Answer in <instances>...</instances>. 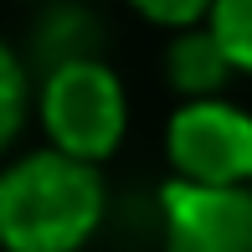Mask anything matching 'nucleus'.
Masks as SVG:
<instances>
[{
	"mask_svg": "<svg viewBox=\"0 0 252 252\" xmlns=\"http://www.w3.org/2000/svg\"><path fill=\"white\" fill-rule=\"evenodd\" d=\"M98 165L52 150H26L0 170V247L5 252H83L103 226Z\"/></svg>",
	"mask_w": 252,
	"mask_h": 252,
	"instance_id": "f257e3e1",
	"label": "nucleus"
},
{
	"mask_svg": "<svg viewBox=\"0 0 252 252\" xmlns=\"http://www.w3.org/2000/svg\"><path fill=\"white\" fill-rule=\"evenodd\" d=\"M36 113L47 129V144L83 159V165H103L124 144V129H129V98H124L119 72L83 52L62 57L41 77Z\"/></svg>",
	"mask_w": 252,
	"mask_h": 252,
	"instance_id": "f03ea898",
	"label": "nucleus"
},
{
	"mask_svg": "<svg viewBox=\"0 0 252 252\" xmlns=\"http://www.w3.org/2000/svg\"><path fill=\"white\" fill-rule=\"evenodd\" d=\"M26 113H31V72L0 41V150L16 144V134L26 129Z\"/></svg>",
	"mask_w": 252,
	"mask_h": 252,
	"instance_id": "423d86ee",
	"label": "nucleus"
},
{
	"mask_svg": "<svg viewBox=\"0 0 252 252\" xmlns=\"http://www.w3.org/2000/svg\"><path fill=\"white\" fill-rule=\"evenodd\" d=\"M165 155L180 186H252V113L226 98L180 103L165 124Z\"/></svg>",
	"mask_w": 252,
	"mask_h": 252,
	"instance_id": "7ed1b4c3",
	"label": "nucleus"
},
{
	"mask_svg": "<svg viewBox=\"0 0 252 252\" xmlns=\"http://www.w3.org/2000/svg\"><path fill=\"white\" fill-rule=\"evenodd\" d=\"M232 57H226L221 36L211 26H190V31H175L165 47V77L186 103L196 98H221L226 77H232Z\"/></svg>",
	"mask_w": 252,
	"mask_h": 252,
	"instance_id": "39448f33",
	"label": "nucleus"
},
{
	"mask_svg": "<svg viewBox=\"0 0 252 252\" xmlns=\"http://www.w3.org/2000/svg\"><path fill=\"white\" fill-rule=\"evenodd\" d=\"M165 252H252V186L206 190L170 180L159 196Z\"/></svg>",
	"mask_w": 252,
	"mask_h": 252,
	"instance_id": "20e7f679",
	"label": "nucleus"
},
{
	"mask_svg": "<svg viewBox=\"0 0 252 252\" xmlns=\"http://www.w3.org/2000/svg\"><path fill=\"white\" fill-rule=\"evenodd\" d=\"M144 21L155 26H170V31H190V26H206L211 21V5L216 0H129Z\"/></svg>",
	"mask_w": 252,
	"mask_h": 252,
	"instance_id": "6e6552de",
	"label": "nucleus"
},
{
	"mask_svg": "<svg viewBox=\"0 0 252 252\" xmlns=\"http://www.w3.org/2000/svg\"><path fill=\"white\" fill-rule=\"evenodd\" d=\"M206 26L221 36V47H226V57H232V67L252 77V0H216Z\"/></svg>",
	"mask_w": 252,
	"mask_h": 252,
	"instance_id": "0eeeda50",
	"label": "nucleus"
}]
</instances>
